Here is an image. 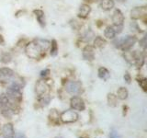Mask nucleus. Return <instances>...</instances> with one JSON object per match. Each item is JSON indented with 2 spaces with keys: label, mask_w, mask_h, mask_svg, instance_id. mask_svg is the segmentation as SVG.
Returning <instances> with one entry per match:
<instances>
[{
  "label": "nucleus",
  "mask_w": 147,
  "mask_h": 138,
  "mask_svg": "<svg viewBox=\"0 0 147 138\" xmlns=\"http://www.w3.org/2000/svg\"><path fill=\"white\" fill-rule=\"evenodd\" d=\"M136 41L137 39L135 36L127 35V36H123V37H121V38L116 39L114 41L113 43L117 48L121 49L122 51L125 52V51H129L135 44Z\"/></svg>",
  "instance_id": "obj_1"
},
{
  "label": "nucleus",
  "mask_w": 147,
  "mask_h": 138,
  "mask_svg": "<svg viewBox=\"0 0 147 138\" xmlns=\"http://www.w3.org/2000/svg\"><path fill=\"white\" fill-rule=\"evenodd\" d=\"M25 52H26V54L30 58L38 59L40 56L42 51H41V49L39 47V45L37 44L35 41H31V43L27 44L25 48Z\"/></svg>",
  "instance_id": "obj_2"
},
{
  "label": "nucleus",
  "mask_w": 147,
  "mask_h": 138,
  "mask_svg": "<svg viewBox=\"0 0 147 138\" xmlns=\"http://www.w3.org/2000/svg\"><path fill=\"white\" fill-rule=\"evenodd\" d=\"M60 119L61 121L64 123H71L75 122L78 119V114L75 112V110H68L63 112L61 115H60Z\"/></svg>",
  "instance_id": "obj_3"
},
{
  "label": "nucleus",
  "mask_w": 147,
  "mask_h": 138,
  "mask_svg": "<svg viewBox=\"0 0 147 138\" xmlns=\"http://www.w3.org/2000/svg\"><path fill=\"white\" fill-rule=\"evenodd\" d=\"M35 91L39 97L48 95L50 92V86L43 80H39L36 83Z\"/></svg>",
  "instance_id": "obj_4"
},
{
  "label": "nucleus",
  "mask_w": 147,
  "mask_h": 138,
  "mask_svg": "<svg viewBox=\"0 0 147 138\" xmlns=\"http://www.w3.org/2000/svg\"><path fill=\"white\" fill-rule=\"evenodd\" d=\"M82 90V84L79 81H69L66 84V91L69 94L77 95Z\"/></svg>",
  "instance_id": "obj_5"
},
{
  "label": "nucleus",
  "mask_w": 147,
  "mask_h": 138,
  "mask_svg": "<svg viewBox=\"0 0 147 138\" xmlns=\"http://www.w3.org/2000/svg\"><path fill=\"white\" fill-rule=\"evenodd\" d=\"M14 76V72L12 69L7 67L0 68V83H7Z\"/></svg>",
  "instance_id": "obj_6"
},
{
  "label": "nucleus",
  "mask_w": 147,
  "mask_h": 138,
  "mask_svg": "<svg viewBox=\"0 0 147 138\" xmlns=\"http://www.w3.org/2000/svg\"><path fill=\"white\" fill-rule=\"evenodd\" d=\"M71 107L76 110H84L85 108H86V105H85V102L84 100H83L80 97H73L71 99Z\"/></svg>",
  "instance_id": "obj_7"
},
{
  "label": "nucleus",
  "mask_w": 147,
  "mask_h": 138,
  "mask_svg": "<svg viewBox=\"0 0 147 138\" xmlns=\"http://www.w3.org/2000/svg\"><path fill=\"white\" fill-rule=\"evenodd\" d=\"M147 9L145 7H136L131 11V18L132 20H139L146 15Z\"/></svg>",
  "instance_id": "obj_8"
},
{
  "label": "nucleus",
  "mask_w": 147,
  "mask_h": 138,
  "mask_svg": "<svg viewBox=\"0 0 147 138\" xmlns=\"http://www.w3.org/2000/svg\"><path fill=\"white\" fill-rule=\"evenodd\" d=\"M83 58L86 61H93L95 58V52H94V48L93 46L91 45H86V47L83 49Z\"/></svg>",
  "instance_id": "obj_9"
},
{
  "label": "nucleus",
  "mask_w": 147,
  "mask_h": 138,
  "mask_svg": "<svg viewBox=\"0 0 147 138\" xmlns=\"http://www.w3.org/2000/svg\"><path fill=\"white\" fill-rule=\"evenodd\" d=\"M112 22L115 26H123L124 16L119 9H116L112 15Z\"/></svg>",
  "instance_id": "obj_10"
},
{
  "label": "nucleus",
  "mask_w": 147,
  "mask_h": 138,
  "mask_svg": "<svg viewBox=\"0 0 147 138\" xmlns=\"http://www.w3.org/2000/svg\"><path fill=\"white\" fill-rule=\"evenodd\" d=\"M3 137L4 138H13L15 135V132H14V128L11 123L5 124L2 128Z\"/></svg>",
  "instance_id": "obj_11"
},
{
  "label": "nucleus",
  "mask_w": 147,
  "mask_h": 138,
  "mask_svg": "<svg viewBox=\"0 0 147 138\" xmlns=\"http://www.w3.org/2000/svg\"><path fill=\"white\" fill-rule=\"evenodd\" d=\"M91 11V7L89 5L87 4H83L79 7V11H78V17L81 18H86L87 16L89 15Z\"/></svg>",
  "instance_id": "obj_12"
},
{
  "label": "nucleus",
  "mask_w": 147,
  "mask_h": 138,
  "mask_svg": "<svg viewBox=\"0 0 147 138\" xmlns=\"http://www.w3.org/2000/svg\"><path fill=\"white\" fill-rule=\"evenodd\" d=\"M126 61L131 64H135L136 62V52H131V51H125L123 54Z\"/></svg>",
  "instance_id": "obj_13"
},
{
  "label": "nucleus",
  "mask_w": 147,
  "mask_h": 138,
  "mask_svg": "<svg viewBox=\"0 0 147 138\" xmlns=\"http://www.w3.org/2000/svg\"><path fill=\"white\" fill-rule=\"evenodd\" d=\"M34 41L39 45V47L41 49L42 52L47 51L49 49V47L51 46V41H49L47 40H44V39H37Z\"/></svg>",
  "instance_id": "obj_14"
},
{
  "label": "nucleus",
  "mask_w": 147,
  "mask_h": 138,
  "mask_svg": "<svg viewBox=\"0 0 147 138\" xmlns=\"http://www.w3.org/2000/svg\"><path fill=\"white\" fill-rule=\"evenodd\" d=\"M35 13V16H36V18L37 20H38L39 24L40 25V27H45V16H44V12L42 10H40V9H37V10L34 11Z\"/></svg>",
  "instance_id": "obj_15"
},
{
  "label": "nucleus",
  "mask_w": 147,
  "mask_h": 138,
  "mask_svg": "<svg viewBox=\"0 0 147 138\" xmlns=\"http://www.w3.org/2000/svg\"><path fill=\"white\" fill-rule=\"evenodd\" d=\"M114 0H101L100 7L105 11H109L114 7Z\"/></svg>",
  "instance_id": "obj_16"
},
{
  "label": "nucleus",
  "mask_w": 147,
  "mask_h": 138,
  "mask_svg": "<svg viewBox=\"0 0 147 138\" xmlns=\"http://www.w3.org/2000/svg\"><path fill=\"white\" fill-rule=\"evenodd\" d=\"M104 35H105L106 38L109 39V40L115 38V36H116V33H115V31L113 30L112 26H109V27L106 28V30H104Z\"/></svg>",
  "instance_id": "obj_17"
},
{
  "label": "nucleus",
  "mask_w": 147,
  "mask_h": 138,
  "mask_svg": "<svg viewBox=\"0 0 147 138\" xmlns=\"http://www.w3.org/2000/svg\"><path fill=\"white\" fill-rule=\"evenodd\" d=\"M98 77L101 78V79H103V80H107L108 78L109 77V72L107 68H105V67H100L98 69Z\"/></svg>",
  "instance_id": "obj_18"
},
{
  "label": "nucleus",
  "mask_w": 147,
  "mask_h": 138,
  "mask_svg": "<svg viewBox=\"0 0 147 138\" xmlns=\"http://www.w3.org/2000/svg\"><path fill=\"white\" fill-rule=\"evenodd\" d=\"M117 98L119 99H126L128 98V90L125 87H119L117 91Z\"/></svg>",
  "instance_id": "obj_19"
},
{
  "label": "nucleus",
  "mask_w": 147,
  "mask_h": 138,
  "mask_svg": "<svg viewBox=\"0 0 147 138\" xmlns=\"http://www.w3.org/2000/svg\"><path fill=\"white\" fill-rule=\"evenodd\" d=\"M49 118L52 122H57L60 119V115H59V112H57V110H55V109L51 110L50 113H49Z\"/></svg>",
  "instance_id": "obj_20"
},
{
  "label": "nucleus",
  "mask_w": 147,
  "mask_h": 138,
  "mask_svg": "<svg viewBox=\"0 0 147 138\" xmlns=\"http://www.w3.org/2000/svg\"><path fill=\"white\" fill-rule=\"evenodd\" d=\"M106 45V41L102 38V37L98 36L96 37V39L94 40V46L96 48H102Z\"/></svg>",
  "instance_id": "obj_21"
},
{
  "label": "nucleus",
  "mask_w": 147,
  "mask_h": 138,
  "mask_svg": "<svg viewBox=\"0 0 147 138\" xmlns=\"http://www.w3.org/2000/svg\"><path fill=\"white\" fill-rule=\"evenodd\" d=\"M117 101H118V98L116 95H114L113 93H109L108 95V102L109 106L115 107L117 105Z\"/></svg>",
  "instance_id": "obj_22"
},
{
  "label": "nucleus",
  "mask_w": 147,
  "mask_h": 138,
  "mask_svg": "<svg viewBox=\"0 0 147 138\" xmlns=\"http://www.w3.org/2000/svg\"><path fill=\"white\" fill-rule=\"evenodd\" d=\"M57 53H58V45H57L56 41L53 40L52 41V43H51V55H52V56H56Z\"/></svg>",
  "instance_id": "obj_23"
},
{
  "label": "nucleus",
  "mask_w": 147,
  "mask_h": 138,
  "mask_svg": "<svg viewBox=\"0 0 147 138\" xmlns=\"http://www.w3.org/2000/svg\"><path fill=\"white\" fill-rule=\"evenodd\" d=\"M51 101V97L48 95H45L42 97H40V102L41 103L42 106H47Z\"/></svg>",
  "instance_id": "obj_24"
},
{
  "label": "nucleus",
  "mask_w": 147,
  "mask_h": 138,
  "mask_svg": "<svg viewBox=\"0 0 147 138\" xmlns=\"http://www.w3.org/2000/svg\"><path fill=\"white\" fill-rule=\"evenodd\" d=\"M93 37H94L93 31L90 30H88L87 31L85 32L84 35H83V40L86 41H91V39L93 38Z\"/></svg>",
  "instance_id": "obj_25"
},
{
  "label": "nucleus",
  "mask_w": 147,
  "mask_h": 138,
  "mask_svg": "<svg viewBox=\"0 0 147 138\" xmlns=\"http://www.w3.org/2000/svg\"><path fill=\"white\" fill-rule=\"evenodd\" d=\"M11 61V55L10 53H3V55L1 56V62L4 64H7Z\"/></svg>",
  "instance_id": "obj_26"
},
{
  "label": "nucleus",
  "mask_w": 147,
  "mask_h": 138,
  "mask_svg": "<svg viewBox=\"0 0 147 138\" xmlns=\"http://www.w3.org/2000/svg\"><path fill=\"white\" fill-rule=\"evenodd\" d=\"M139 85L141 86L142 90L146 91V78H142V79H141L139 81Z\"/></svg>",
  "instance_id": "obj_27"
},
{
  "label": "nucleus",
  "mask_w": 147,
  "mask_h": 138,
  "mask_svg": "<svg viewBox=\"0 0 147 138\" xmlns=\"http://www.w3.org/2000/svg\"><path fill=\"white\" fill-rule=\"evenodd\" d=\"M109 138H119V135L116 131H112L109 133Z\"/></svg>",
  "instance_id": "obj_28"
},
{
  "label": "nucleus",
  "mask_w": 147,
  "mask_h": 138,
  "mask_svg": "<svg viewBox=\"0 0 147 138\" xmlns=\"http://www.w3.org/2000/svg\"><path fill=\"white\" fill-rule=\"evenodd\" d=\"M124 79H125V81H126L127 83H131V76H130V74L126 73L125 75H124Z\"/></svg>",
  "instance_id": "obj_29"
},
{
  "label": "nucleus",
  "mask_w": 147,
  "mask_h": 138,
  "mask_svg": "<svg viewBox=\"0 0 147 138\" xmlns=\"http://www.w3.org/2000/svg\"><path fill=\"white\" fill-rule=\"evenodd\" d=\"M145 41H146V37H145V36H144V38H142V39L140 41V45L142 46V48H144V49H145V45H146Z\"/></svg>",
  "instance_id": "obj_30"
},
{
  "label": "nucleus",
  "mask_w": 147,
  "mask_h": 138,
  "mask_svg": "<svg viewBox=\"0 0 147 138\" xmlns=\"http://www.w3.org/2000/svg\"><path fill=\"white\" fill-rule=\"evenodd\" d=\"M49 74H50V70H49V69H45V70L41 71L40 76H48Z\"/></svg>",
  "instance_id": "obj_31"
},
{
  "label": "nucleus",
  "mask_w": 147,
  "mask_h": 138,
  "mask_svg": "<svg viewBox=\"0 0 147 138\" xmlns=\"http://www.w3.org/2000/svg\"><path fill=\"white\" fill-rule=\"evenodd\" d=\"M15 138H26V136H25L24 135H22V133H16Z\"/></svg>",
  "instance_id": "obj_32"
},
{
  "label": "nucleus",
  "mask_w": 147,
  "mask_h": 138,
  "mask_svg": "<svg viewBox=\"0 0 147 138\" xmlns=\"http://www.w3.org/2000/svg\"><path fill=\"white\" fill-rule=\"evenodd\" d=\"M4 43V38L2 37V35H0V44H3Z\"/></svg>",
  "instance_id": "obj_33"
},
{
  "label": "nucleus",
  "mask_w": 147,
  "mask_h": 138,
  "mask_svg": "<svg viewBox=\"0 0 147 138\" xmlns=\"http://www.w3.org/2000/svg\"><path fill=\"white\" fill-rule=\"evenodd\" d=\"M118 1H119V2H125L126 0H118Z\"/></svg>",
  "instance_id": "obj_34"
},
{
  "label": "nucleus",
  "mask_w": 147,
  "mask_h": 138,
  "mask_svg": "<svg viewBox=\"0 0 147 138\" xmlns=\"http://www.w3.org/2000/svg\"><path fill=\"white\" fill-rule=\"evenodd\" d=\"M81 138H88V137H81Z\"/></svg>",
  "instance_id": "obj_35"
},
{
  "label": "nucleus",
  "mask_w": 147,
  "mask_h": 138,
  "mask_svg": "<svg viewBox=\"0 0 147 138\" xmlns=\"http://www.w3.org/2000/svg\"><path fill=\"white\" fill-rule=\"evenodd\" d=\"M55 138H63V137H55Z\"/></svg>",
  "instance_id": "obj_36"
},
{
  "label": "nucleus",
  "mask_w": 147,
  "mask_h": 138,
  "mask_svg": "<svg viewBox=\"0 0 147 138\" xmlns=\"http://www.w3.org/2000/svg\"><path fill=\"white\" fill-rule=\"evenodd\" d=\"M0 138H4V137H0Z\"/></svg>",
  "instance_id": "obj_37"
}]
</instances>
